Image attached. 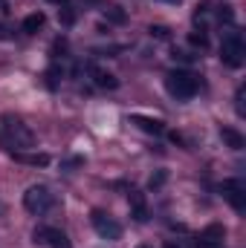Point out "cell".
<instances>
[{"instance_id": "obj_1", "label": "cell", "mask_w": 246, "mask_h": 248, "mask_svg": "<svg viewBox=\"0 0 246 248\" xmlns=\"http://www.w3.org/2000/svg\"><path fill=\"white\" fill-rule=\"evenodd\" d=\"M165 87H168V93L174 95V98H194L197 95V90H200V78L194 75V72H188V69H171L168 75H165Z\"/></svg>"}, {"instance_id": "obj_2", "label": "cell", "mask_w": 246, "mask_h": 248, "mask_svg": "<svg viewBox=\"0 0 246 248\" xmlns=\"http://www.w3.org/2000/svg\"><path fill=\"white\" fill-rule=\"evenodd\" d=\"M55 202H58L55 193L47 185H32V187H26V193H23V208L29 214H47V211L55 208Z\"/></svg>"}, {"instance_id": "obj_3", "label": "cell", "mask_w": 246, "mask_h": 248, "mask_svg": "<svg viewBox=\"0 0 246 248\" xmlns=\"http://www.w3.org/2000/svg\"><path fill=\"white\" fill-rule=\"evenodd\" d=\"M0 122H3V133L9 136V144H15V147H32V144H35L32 130L20 122V119H15V116H3Z\"/></svg>"}, {"instance_id": "obj_4", "label": "cell", "mask_w": 246, "mask_h": 248, "mask_svg": "<svg viewBox=\"0 0 246 248\" xmlns=\"http://www.w3.org/2000/svg\"><path fill=\"white\" fill-rule=\"evenodd\" d=\"M220 61L232 69H238L244 63V38L241 32H226L223 44H220Z\"/></svg>"}, {"instance_id": "obj_5", "label": "cell", "mask_w": 246, "mask_h": 248, "mask_svg": "<svg viewBox=\"0 0 246 248\" xmlns=\"http://www.w3.org/2000/svg\"><path fill=\"white\" fill-rule=\"evenodd\" d=\"M90 222H93V228H96V234L102 237V240H119L122 237V225L110 217V214H105V211H93L90 214Z\"/></svg>"}, {"instance_id": "obj_6", "label": "cell", "mask_w": 246, "mask_h": 248, "mask_svg": "<svg viewBox=\"0 0 246 248\" xmlns=\"http://www.w3.org/2000/svg\"><path fill=\"white\" fill-rule=\"evenodd\" d=\"M220 190H223V199H226L238 214H244L246 211V185H244V179H226V182L220 185Z\"/></svg>"}, {"instance_id": "obj_7", "label": "cell", "mask_w": 246, "mask_h": 248, "mask_svg": "<svg viewBox=\"0 0 246 248\" xmlns=\"http://www.w3.org/2000/svg\"><path fill=\"white\" fill-rule=\"evenodd\" d=\"M32 240H35V246H47V248H72L64 231H58V228H47V225L35 228Z\"/></svg>"}, {"instance_id": "obj_8", "label": "cell", "mask_w": 246, "mask_h": 248, "mask_svg": "<svg viewBox=\"0 0 246 248\" xmlns=\"http://www.w3.org/2000/svg\"><path fill=\"white\" fill-rule=\"evenodd\" d=\"M127 202H130V214H133V219H136V222H145V219H148V202H145V193L136 190V187H130V190H127Z\"/></svg>"}, {"instance_id": "obj_9", "label": "cell", "mask_w": 246, "mask_h": 248, "mask_svg": "<svg viewBox=\"0 0 246 248\" xmlns=\"http://www.w3.org/2000/svg\"><path fill=\"white\" fill-rule=\"evenodd\" d=\"M130 122L136 124L142 133H151V136H162V133H165V122H159V119H151V116H133Z\"/></svg>"}, {"instance_id": "obj_10", "label": "cell", "mask_w": 246, "mask_h": 248, "mask_svg": "<svg viewBox=\"0 0 246 248\" xmlns=\"http://www.w3.org/2000/svg\"><path fill=\"white\" fill-rule=\"evenodd\" d=\"M90 78H93V84L102 87V90H116V87H119L116 75H110V72L102 69V66H90Z\"/></svg>"}, {"instance_id": "obj_11", "label": "cell", "mask_w": 246, "mask_h": 248, "mask_svg": "<svg viewBox=\"0 0 246 248\" xmlns=\"http://www.w3.org/2000/svg\"><path fill=\"white\" fill-rule=\"evenodd\" d=\"M12 156H15V162L29 165V168H47V165L53 162L47 153H20V150H12Z\"/></svg>"}, {"instance_id": "obj_12", "label": "cell", "mask_w": 246, "mask_h": 248, "mask_svg": "<svg viewBox=\"0 0 246 248\" xmlns=\"http://www.w3.org/2000/svg\"><path fill=\"white\" fill-rule=\"evenodd\" d=\"M44 23H47V15H44V12H32V15L23 17L20 29H23V35H38V32L44 29Z\"/></svg>"}, {"instance_id": "obj_13", "label": "cell", "mask_w": 246, "mask_h": 248, "mask_svg": "<svg viewBox=\"0 0 246 248\" xmlns=\"http://www.w3.org/2000/svg\"><path fill=\"white\" fill-rule=\"evenodd\" d=\"M220 139H223V144L232 147V150H244V144H246V139L235 130V127H220Z\"/></svg>"}, {"instance_id": "obj_14", "label": "cell", "mask_w": 246, "mask_h": 248, "mask_svg": "<svg viewBox=\"0 0 246 248\" xmlns=\"http://www.w3.org/2000/svg\"><path fill=\"white\" fill-rule=\"evenodd\" d=\"M197 240H206V243H223V240H226V228H223V225H209V228L200 231Z\"/></svg>"}, {"instance_id": "obj_15", "label": "cell", "mask_w": 246, "mask_h": 248, "mask_svg": "<svg viewBox=\"0 0 246 248\" xmlns=\"http://www.w3.org/2000/svg\"><path fill=\"white\" fill-rule=\"evenodd\" d=\"M105 20L113 23V26H122L124 20H127V12L119 9V6H107V9H105Z\"/></svg>"}, {"instance_id": "obj_16", "label": "cell", "mask_w": 246, "mask_h": 248, "mask_svg": "<svg viewBox=\"0 0 246 248\" xmlns=\"http://www.w3.org/2000/svg\"><path fill=\"white\" fill-rule=\"evenodd\" d=\"M188 44L197 46V49H209V35H206L203 29H194V32L188 35Z\"/></svg>"}, {"instance_id": "obj_17", "label": "cell", "mask_w": 246, "mask_h": 248, "mask_svg": "<svg viewBox=\"0 0 246 248\" xmlns=\"http://www.w3.org/2000/svg\"><path fill=\"white\" fill-rule=\"evenodd\" d=\"M58 20H61L64 26H72L75 23V9L72 6H61L58 9Z\"/></svg>"}, {"instance_id": "obj_18", "label": "cell", "mask_w": 246, "mask_h": 248, "mask_svg": "<svg viewBox=\"0 0 246 248\" xmlns=\"http://www.w3.org/2000/svg\"><path fill=\"white\" fill-rule=\"evenodd\" d=\"M61 66H50V69H47V87H50V90H55V87H58V81H61Z\"/></svg>"}, {"instance_id": "obj_19", "label": "cell", "mask_w": 246, "mask_h": 248, "mask_svg": "<svg viewBox=\"0 0 246 248\" xmlns=\"http://www.w3.org/2000/svg\"><path fill=\"white\" fill-rule=\"evenodd\" d=\"M67 49H70L67 38H55V41H53V49H50V52H53V58H64V55H67Z\"/></svg>"}, {"instance_id": "obj_20", "label": "cell", "mask_w": 246, "mask_h": 248, "mask_svg": "<svg viewBox=\"0 0 246 248\" xmlns=\"http://www.w3.org/2000/svg\"><path fill=\"white\" fill-rule=\"evenodd\" d=\"M165 182H168V173H165V170H157V173L148 179V187H151V190H159Z\"/></svg>"}, {"instance_id": "obj_21", "label": "cell", "mask_w": 246, "mask_h": 248, "mask_svg": "<svg viewBox=\"0 0 246 248\" xmlns=\"http://www.w3.org/2000/svg\"><path fill=\"white\" fill-rule=\"evenodd\" d=\"M148 32H151V38H157V41H171V29H168V26H151Z\"/></svg>"}, {"instance_id": "obj_22", "label": "cell", "mask_w": 246, "mask_h": 248, "mask_svg": "<svg viewBox=\"0 0 246 248\" xmlns=\"http://www.w3.org/2000/svg\"><path fill=\"white\" fill-rule=\"evenodd\" d=\"M217 20H220V23H232V20H235L232 6H217Z\"/></svg>"}, {"instance_id": "obj_23", "label": "cell", "mask_w": 246, "mask_h": 248, "mask_svg": "<svg viewBox=\"0 0 246 248\" xmlns=\"http://www.w3.org/2000/svg\"><path fill=\"white\" fill-rule=\"evenodd\" d=\"M209 12H211V3H209V0H203V3H197V9H194V20L200 23V20H203V17L209 15Z\"/></svg>"}, {"instance_id": "obj_24", "label": "cell", "mask_w": 246, "mask_h": 248, "mask_svg": "<svg viewBox=\"0 0 246 248\" xmlns=\"http://www.w3.org/2000/svg\"><path fill=\"white\" fill-rule=\"evenodd\" d=\"M174 61H180V63H191L197 55H191V52H185V49H174V55H171Z\"/></svg>"}, {"instance_id": "obj_25", "label": "cell", "mask_w": 246, "mask_h": 248, "mask_svg": "<svg viewBox=\"0 0 246 248\" xmlns=\"http://www.w3.org/2000/svg\"><path fill=\"white\" fill-rule=\"evenodd\" d=\"M235 110H238V116H246V107H244V87H238V93H235Z\"/></svg>"}, {"instance_id": "obj_26", "label": "cell", "mask_w": 246, "mask_h": 248, "mask_svg": "<svg viewBox=\"0 0 246 248\" xmlns=\"http://www.w3.org/2000/svg\"><path fill=\"white\" fill-rule=\"evenodd\" d=\"M61 165H64V168H81V165H84V159H81V156H70V159H64Z\"/></svg>"}, {"instance_id": "obj_27", "label": "cell", "mask_w": 246, "mask_h": 248, "mask_svg": "<svg viewBox=\"0 0 246 248\" xmlns=\"http://www.w3.org/2000/svg\"><path fill=\"white\" fill-rule=\"evenodd\" d=\"M194 248H223V243H206V240H197Z\"/></svg>"}, {"instance_id": "obj_28", "label": "cell", "mask_w": 246, "mask_h": 248, "mask_svg": "<svg viewBox=\"0 0 246 248\" xmlns=\"http://www.w3.org/2000/svg\"><path fill=\"white\" fill-rule=\"evenodd\" d=\"M165 248H185V243H183V240H168Z\"/></svg>"}, {"instance_id": "obj_29", "label": "cell", "mask_w": 246, "mask_h": 248, "mask_svg": "<svg viewBox=\"0 0 246 248\" xmlns=\"http://www.w3.org/2000/svg\"><path fill=\"white\" fill-rule=\"evenodd\" d=\"M0 38H3V41H6V38H12V29H9V26H3V23H0Z\"/></svg>"}, {"instance_id": "obj_30", "label": "cell", "mask_w": 246, "mask_h": 248, "mask_svg": "<svg viewBox=\"0 0 246 248\" xmlns=\"http://www.w3.org/2000/svg\"><path fill=\"white\" fill-rule=\"evenodd\" d=\"M0 12H3V15L9 12V0H0Z\"/></svg>"}, {"instance_id": "obj_31", "label": "cell", "mask_w": 246, "mask_h": 248, "mask_svg": "<svg viewBox=\"0 0 246 248\" xmlns=\"http://www.w3.org/2000/svg\"><path fill=\"white\" fill-rule=\"evenodd\" d=\"M50 3H58V6H67V0H50Z\"/></svg>"}, {"instance_id": "obj_32", "label": "cell", "mask_w": 246, "mask_h": 248, "mask_svg": "<svg viewBox=\"0 0 246 248\" xmlns=\"http://www.w3.org/2000/svg\"><path fill=\"white\" fill-rule=\"evenodd\" d=\"M162 3H180V0H162Z\"/></svg>"}, {"instance_id": "obj_33", "label": "cell", "mask_w": 246, "mask_h": 248, "mask_svg": "<svg viewBox=\"0 0 246 248\" xmlns=\"http://www.w3.org/2000/svg\"><path fill=\"white\" fill-rule=\"evenodd\" d=\"M139 248H154V246H139Z\"/></svg>"}]
</instances>
